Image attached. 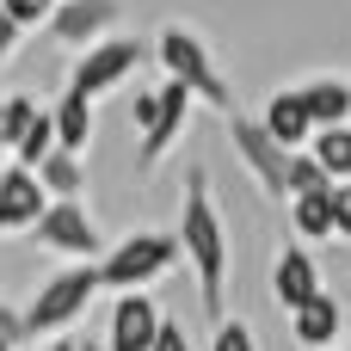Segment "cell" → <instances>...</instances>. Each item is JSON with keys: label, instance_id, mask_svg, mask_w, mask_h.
<instances>
[{"label": "cell", "instance_id": "obj_4", "mask_svg": "<svg viewBox=\"0 0 351 351\" xmlns=\"http://www.w3.org/2000/svg\"><path fill=\"white\" fill-rule=\"evenodd\" d=\"M173 259H179V234L130 228L117 247H105V259H99V284H105L111 296H136V290H148L154 278H167Z\"/></svg>", "mask_w": 351, "mask_h": 351}, {"label": "cell", "instance_id": "obj_11", "mask_svg": "<svg viewBox=\"0 0 351 351\" xmlns=\"http://www.w3.org/2000/svg\"><path fill=\"white\" fill-rule=\"evenodd\" d=\"M43 210H49V197H43L37 173H25V167H0V241L31 234Z\"/></svg>", "mask_w": 351, "mask_h": 351}, {"label": "cell", "instance_id": "obj_25", "mask_svg": "<svg viewBox=\"0 0 351 351\" xmlns=\"http://www.w3.org/2000/svg\"><path fill=\"white\" fill-rule=\"evenodd\" d=\"M154 111H160V86H142V93L130 99V117H136V130H148V123H154Z\"/></svg>", "mask_w": 351, "mask_h": 351}, {"label": "cell", "instance_id": "obj_2", "mask_svg": "<svg viewBox=\"0 0 351 351\" xmlns=\"http://www.w3.org/2000/svg\"><path fill=\"white\" fill-rule=\"evenodd\" d=\"M148 56L160 62V74L173 80V86H185L191 99H204L210 111H234V86L222 80V68H216V56H210V37L204 31H191V25H160L154 31V43H148Z\"/></svg>", "mask_w": 351, "mask_h": 351}, {"label": "cell", "instance_id": "obj_22", "mask_svg": "<svg viewBox=\"0 0 351 351\" xmlns=\"http://www.w3.org/2000/svg\"><path fill=\"white\" fill-rule=\"evenodd\" d=\"M321 185H333V179H327V173L308 160V148H302V154L290 160V197H302V191H321Z\"/></svg>", "mask_w": 351, "mask_h": 351}, {"label": "cell", "instance_id": "obj_19", "mask_svg": "<svg viewBox=\"0 0 351 351\" xmlns=\"http://www.w3.org/2000/svg\"><path fill=\"white\" fill-rule=\"evenodd\" d=\"M308 160H315L333 185H346V179H351V123H339V130H315Z\"/></svg>", "mask_w": 351, "mask_h": 351}, {"label": "cell", "instance_id": "obj_15", "mask_svg": "<svg viewBox=\"0 0 351 351\" xmlns=\"http://www.w3.org/2000/svg\"><path fill=\"white\" fill-rule=\"evenodd\" d=\"M296 93H302V111H308L315 130H339V123H351V80H339V74H315V80H302Z\"/></svg>", "mask_w": 351, "mask_h": 351}, {"label": "cell", "instance_id": "obj_33", "mask_svg": "<svg viewBox=\"0 0 351 351\" xmlns=\"http://www.w3.org/2000/svg\"><path fill=\"white\" fill-rule=\"evenodd\" d=\"M0 351H12V346H0Z\"/></svg>", "mask_w": 351, "mask_h": 351}, {"label": "cell", "instance_id": "obj_27", "mask_svg": "<svg viewBox=\"0 0 351 351\" xmlns=\"http://www.w3.org/2000/svg\"><path fill=\"white\" fill-rule=\"evenodd\" d=\"M148 351H191V339H185L179 321H160V333H154V346H148Z\"/></svg>", "mask_w": 351, "mask_h": 351}, {"label": "cell", "instance_id": "obj_7", "mask_svg": "<svg viewBox=\"0 0 351 351\" xmlns=\"http://www.w3.org/2000/svg\"><path fill=\"white\" fill-rule=\"evenodd\" d=\"M228 142H234V154H241V167H247V179L265 191V197H290V148H278L265 130H259V117H241V111H228Z\"/></svg>", "mask_w": 351, "mask_h": 351}, {"label": "cell", "instance_id": "obj_3", "mask_svg": "<svg viewBox=\"0 0 351 351\" xmlns=\"http://www.w3.org/2000/svg\"><path fill=\"white\" fill-rule=\"evenodd\" d=\"M99 290H105L99 284V265H62L56 278L37 284V296L25 308V339H68V327L93 308Z\"/></svg>", "mask_w": 351, "mask_h": 351}, {"label": "cell", "instance_id": "obj_5", "mask_svg": "<svg viewBox=\"0 0 351 351\" xmlns=\"http://www.w3.org/2000/svg\"><path fill=\"white\" fill-rule=\"evenodd\" d=\"M148 62V43L142 37H105V43H93V49H80L74 56V68H68V93H80L86 105H99L105 93H117L136 68Z\"/></svg>", "mask_w": 351, "mask_h": 351}, {"label": "cell", "instance_id": "obj_1", "mask_svg": "<svg viewBox=\"0 0 351 351\" xmlns=\"http://www.w3.org/2000/svg\"><path fill=\"white\" fill-rule=\"evenodd\" d=\"M179 259H191L204 321L222 327V321H228V222H222V204L210 197L204 167H191V179H185V204H179Z\"/></svg>", "mask_w": 351, "mask_h": 351}, {"label": "cell", "instance_id": "obj_32", "mask_svg": "<svg viewBox=\"0 0 351 351\" xmlns=\"http://www.w3.org/2000/svg\"><path fill=\"white\" fill-rule=\"evenodd\" d=\"M339 351H351V339H346V346H339Z\"/></svg>", "mask_w": 351, "mask_h": 351}, {"label": "cell", "instance_id": "obj_12", "mask_svg": "<svg viewBox=\"0 0 351 351\" xmlns=\"http://www.w3.org/2000/svg\"><path fill=\"white\" fill-rule=\"evenodd\" d=\"M321 290H327V284H321L315 253H308L302 241H296V247H284V253H278V265H271V296L296 315V308H302V302H315Z\"/></svg>", "mask_w": 351, "mask_h": 351}, {"label": "cell", "instance_id": "obj_20", "mask_svg": "<svg viewBox=\"0 0 351 351\" xmlns=\"http://www.w3.org/2000/svg\"><path fill=\"white\" fill-rule=\"evenodd\" d=\"M37 111H43V105H37L31 93H6V99H0V136H6V148L31 130V117H37Z\"/></svg>", "mask_w": 351, "mask_h": 351}, {"label": "cell", "instance_id": "obj_13", "mask_svg": "<svg viewBox=\"0 0 351 351\" xmlns=\"http://www.w3.org/2000/svg\"><path fill=\"white\" fill-rule=\"evenodd\" d=\"M259 130H265L278 148H290V154H302V148L315 142V123H308V111H302V93H296V86H278V93L265 99Z\"/></svg>", "mask_w": 351, "mask_h": 351}, {"label": "cell", "instance_id": "obj_30", "mask_svg": "<svg viewBox=\"0 0 351 351\" xmlns=\"http://www.w3.org/2000/svg\"><path fill=\"white\" fill-rule=\"evenodd\" d=\"M74 346H80V351H105V346H99V339H74Z\"/></svg>", "mask_w": 351, "mask_h": 351}, {"label": "cell", "instance_id": "obj_23", "mask_svg": "<svg viewBox=\"0 0 351 351\" xmlns=\"http://www.w3.org/2000/svg\"><path fill=\"white\" fill-rule=\"evenodd\" d=\"M6 6V19L19 25V31H31V25H49V12H56V0H0Z\"/></svg>", "mask_w": 351, "mask_h": 351}, {"label": "cell", "instance_id": "obj_16", "mask_svg": "<svg viewBox=\"0 0 351 351\" xmlns=\"http://www.w3.org/2000/svg\"><path fill=\"white\" fill-rule=\"evenodd\" d=\"M37 185H43L49 204H80V191H86V160L68 154V148H56V154L37 167Z\"/></svg>", "mask_w": 351, "mask_h": 351}, {"label": "cell", "instance_id": "obj_26", "mask_svg": "<svg viewBox=\"0 0 351 351\" xmlns=\"http://www.w3.org/2000/svg\"><path fill=\"white\" fill-rule=\"evenodd\" d=\"M0 346H25V315H19V308H12V302H0Z\"/></svg>", "mask_w": 351, "mask_h": 351}, {"label": "cell", "instance_id": "obj_24", "mask_svg": "<svg viewBox=\"0 0 351 351\" xmlns=\"http://www.w3.org/2000/svg\"><path fill=\"white\" fill-rule=\"evenodd\" d=\"M333 241H351V179L333 185Z\"/></svg>", "mask_w": 351, "mask_h": 351}, {"label": "cell", "instance_id": "obj_9", "mask_svg": "<svg viewBox=\"0 0 351 351\" xmlns=\"http://www.w3.org/2000/svg\"><path fill=\"white\" fill-rule=\"evenodd\" d=\"M160 308H154V296L148 290H136V296H111V315H105V351H148L154 346V333H160Z\"/></svg>", "mask_w": 351, "mask_h": 351}, {"label": "cell", "instance_id": "obj_8", "mask_svg": "<svg viewBox=\"0 0 351 351\" xmlns=\"http://www.w3.org/2000/svg\"><path fill=\"white\" fill-rule=\"evenodd\" d=\"M117 25H123V0H56V12H49V37L74 56L117 37Z\"/></svg>", "mask_w": 351, "mask_h": 351}, {"label": "cell", "instance_id": "obj_17", "mask_svg": "<svg viewBox=\"0 0 351 351\" xmlns=\"http://www.w3.org/2000/svg\"><path fill=\"white\" fill-rule=\"evenodd\" d=\"M49 123H56V148L86 154V142H93V105H86L80 93H62L56 111H49Z\"/></svg>", "mask_w": 351, "mask_h": 351}, {"label": "cell", "instance_id": "obj_29", "mask_svg": "<svg viewBox=\"0 0 351 351\" xmlns=\"http://www.w3.org/2000/svg\"><path fill=\"white\" fill-rule=\"evenodd\" d=\"M37 351H80V346H74V333H68V339H43Z\"/></svg>", "mask_w": 351, "mask_h": 351}, {"label": "cell", "instance_id": "obj_21", "mask_svg": "<svg viewBox=\"0 0 351 351\" xmlns=\"http://www.w3.org/2000/svg\"><path fill=\"white\" fill-rule=\"evenodd\" d=\"M210 351H259V339H253V327L247 321H222V327H210Z\"/></svg>", "mask_w": 351, "mask_h": 351}, {"label": "cell", "instance_id": "obj_18", "mask_svg": "<svg viewBox=\"0 0 351 351\" xmlns=\"http://www.w3.org/2000/svg\"><path fill=\"white\" fill-rule=\"evenodd\" d=\"M290 228H296L302 241H333V185L290 197Z\"/></svg>", "mask_w": 351, "mask_h": 351}, {"label": "cell", "instance_id": "obj_14", "mask_svg": "<svg viewBox=\"0 0 351 351\" xmlns=\"http://www.w3.org/2000/svg\"><path fill=\"white\" fill-rule=\"evenodd\" d=\"M290 333H296V346L327 351L339 333H346V308H339V296H333V290H321L315 302H302V308L290 315Z\"/></svg>", "mask_w": 351, "mask_h": 351}, {"label": "cell", "instance_id": "obj_28", "mask_svg": "<svg viewBox=\"0 0 351 351\" xmlns=\"http://www.w3.org/2000/svg\"><path fill=\"white\" fill-rule=\"evenodd\" d=\"M19 37H25V31H19V25L6 19V6H0V62H6V56L19 49Z\"/></svg>", "mask_w": 351, "mask_h": 351}, {"label": "cell", "instance_id": "obj_10", "mask_svg": "<svg viewBox=\"0 0 351 351\" xmlns=\"http://www.w3.org/2000/svg\"><path fill=\"white\" fill-rule=\"evenodd\" d=\"M191 93L185 86H173V80H160V111H154V123L142 130V148H136V160L142 167H160L173 148H179V136H185V123H191Z\"/></svg>", "mask_w": 351, "mask_h": 351}, {"label": "cell", "instance_id": "obj_6", "mask_svg": "<svg viewBox=\"0 0 351 351\" xmlns=\"http://www.w3.org/2000/svg\"><path fill=\"white\" fill-rule=\"evenodd\" d=\"M31 241H37L49 259H62V265H99V259H105V234H99V222H93L86 204H49V210L37 216Z\"/></svg>", "mask_w": 351, "mask_h": 351}, {"label": "cell", "instance_id": "obj_31", "mask_svg": "<svg viewBox=\"0 0 351 351\" xmlns=\"http://www.w3.org/2000/svg\"><path fill=\"white\" fill-rule=\"evenodd\" d=\"M0 99H6V93H0ZM0 160H6V136H0Z\"/></svg>", "mask_w": 351, "mask_h": 351}]
</instances>
